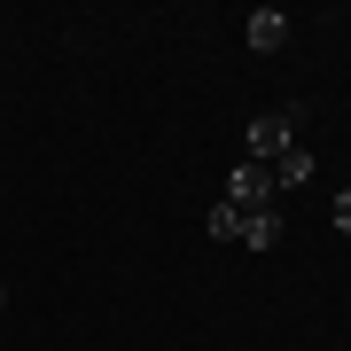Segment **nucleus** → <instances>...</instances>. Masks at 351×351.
Here are the masks:
<instances>
[{"label": "nucleus", "instance_id": "4", "mask_svg": "<svg viewBox=\"0 0 351 351\" xmlns=\"http://www.w3.org/2000/svg\"><path fill=\"white\" fill-rule=\"evenodd\" d=\"M242 242H250V250H274V242H281V211H274V203L242 219Z\"/></svg>", "mask_w": 351, "mask_h": 351}, {"label": "nucleus", "instance_id": "3", "mask_svg": "<svg viewBox=\"0 0 351 351\" xmlns=\"http://www.w3.org/2000/svg\"><path fill=\"white\" fill-rule=\"evenodd\" d=\"M242 32H250V47H258V55L289 47V16H281V8H250V24H242Z\"/></svg>", "mask_w": 351, "mask_h": 351}, {"label": "nucleus", "instance_id": "8", "mask_svg": "<svg viewBox=\"0 0 351 351\" xmlns=\"http://www.w3.org/2000/svg\"><path fill=\"white\" fill-rule=\"evenodd\" d=\"M343 188H351V180H343Z\"/></svg>", "mask_w": 351, "mask_h": 351}, {"label": "nucleus", "instance_id": "5", "mask_svg": "<svg viewBox=\"0 0 351 351\" xmlns=\"http://www.w3.org/2000/svg\"><path fill=\"white\" fill-rule=\"evenodd\" d=\"M265 172H274V188H304V180H313V149H289L281 164H265Z\"/></svg>", "mask_w": 351, "mask_h": 351}, {"label": "nucleus", "instance_id": "7", "mask_svg": "<svg viewBox=\"0 0 351 351\" xmlns=\"http://www.w3.org/2000/svg\"><path fill=\"white\" fill-rule=\"evenodd\" d=\"M336 226H343V234H351V188L336 195Z\"/></svg>", "mask_w": 351, "mask_h": 351}, {"label": "nucleus", "instance_id": "1", "mask_svg": "<svg viewBox=\"0 0 351 351\" xmlns=\"http://www.w3.org/2000/svg\"><path fill=\"white\" fill-rule=\"evenodd\" d=\"M297 125H304V110H297V101H289V110L250 117V164H281L289 149H297Z\"/></svg>", "mask_w": 351, "mask_h": 351}, {"label": "nucleus", "instance_id": "6", "mask_svg": "<svg viewBox=\"0 0 351 351\" xmlns=\"http://www.w3.org/2000/svg\"><path fill=\"white\" fill-rule=\"evenodd\" d=\"M242 219H250L242 203H219V211L203 219V234H211V242H242Z\"/></svg>", "mask_w": 351, "mask_h": 351}, {"label": "nucleus", "instance_id": "2", "mask_svg": "<svg viewBox=\"0 0 351 351\" xmlns=\"http://www.w3.org/2000/svg\"><path fill=\"white\" fill-rule=\"evenodd\" d=\"M226 203H242V211H265V203H274V172L242 156L234 172H226Z\"/></svg>", "mask_w": 351, "mask_h": 351}]
</instances>
